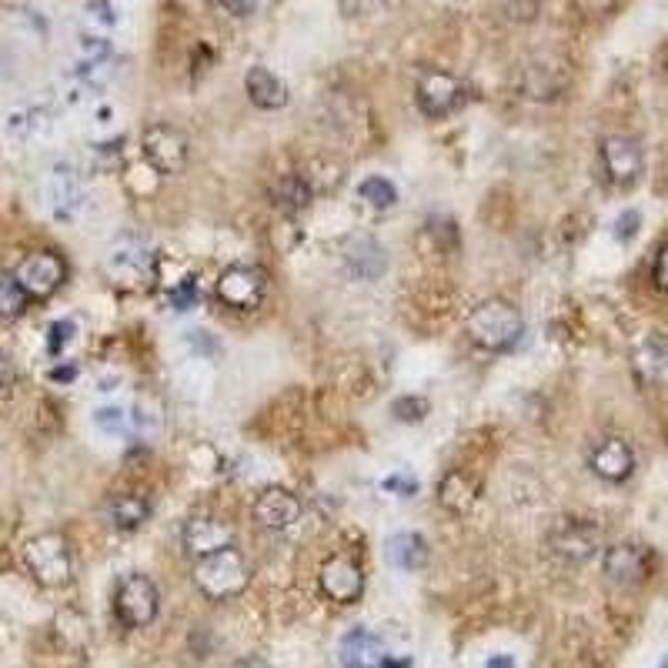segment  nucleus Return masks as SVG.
I'll return each mask as SVG.
<instances>
[{"instance_id":"1","label":"nucleus","mask_w":668,"mask_h":668,"mask_svg":"<svg viewBox=\"0 0 668 668\" xmlns=\"http://www.w3.org/2000/svg\"><path fill=\"white\" fill-rule=\"evenodd\" d=\"M194 584L208 599L227 602V599H234V595H241L247 589V561L234 548L204 555L194 565Z\"/></svg>"},{"instance_id":"2","label":"nucleus","mask_w":668,"mask_h":668,"mask_svg":"<svg viewBox=\"0 0 668 668\" xmlns=\"http://www.w3.org/2000/svg\"><path fill=\"white\" fill-rule=\"evenodd\" d=\"M522 314L505 301H485L468 318V334L491 352H505L522 338Z\"/></svg>"},{"instance_id":"3","label":"nucleus","mask_w":668,"mask_h":668,"mask_svg":"<svg viewBox=\"0 0 668 668\" xmlns=\"http://www.w3.org/2000/svg\"><path fill=\"white\" fill-rule=\"evenodd\" d=\"M24 561H27L31 575L41 584H47V589H60V584L70 581V548L54 532L31 538L27 548H24Z\"/></svg>"},{"instance_id":"4","label":"nucleus","mask_w":668,"mask_h":668,"mask_svg":"<svg viewBox=\"0 0 668 668\" xmlns=\"http://www.w3.org/2000/svg\"><path fill=\"white\" fill-rule=\"evenodd\" d=\"M157 609H160V592L147 575H127L118 584L114 612L124 625H131V628L151 625L157 619Z\"/></svg>"},{"instance_id":"5","label":"nucleus","mask_w":668,"mask_h":668,"mask_svg":"<svg viewBox=\"0 0 668 668\" xmlns=\"http://www.w3.org/2000/svg\"><path fill=\"white\" fill-rule=\"evenodd\" d=\"M108 275L121 288H137L154 275V250L141 237H121L108 255Z\"/></svg>"},{"instance_id":"6","label":"nucleus","mask_w":668,"mask_h":668,"mask_svg":"<svg viewBox=\"0 0 668 668\" xmlns=\"http://www.w3.org/2000/svg\"><path fill=\"white\" fill-rule=\"evenodd\" d=\"M144 157L154 167L157 175H178L181 167L188 164V141L181 131L167 127V124H154L144 131Z\"/></svg>"},{"instance_id":"7","label":"nucleus","mask_w":668,"mask_h":668,"mask_svg":"<svg viewBox=\"0 0 668 668\" xmlns=\"http://www.w3.org/2000/svg\"><path fill=\"white\" fill-rule=\"evenodd\" d=\"M465 101V88L455 74L445 70H425L422 80H417V104L428 118H445L455 108H461Z\"/></svg>"},{"instance_id":"8","label":"nucleus","mask_w":668,"mask_h":668,"mask_svg":"<svg viewBox=\"0 0 668 668\" xmlns=\"http://www.w3.org/2000/svg\"><path fill=\"white\" fill-rule=\"evenodd\" d=\"M321 589L331 602H338V605H352L361 599L365 592V575L361 568L345 558V555H334L321 565Z\"/></svg>"},{"instance_id":"9","label":"nucleus","mask_w":668,"mask_h":668,"mask_svg":"<svg viewBox=\"0 0 668 668\" xmlns=\"http://www.w3.org/2000/svg\"><path fill=\"white\" fill-rule=\"evenodd\" d=\"M14 278L21 281L27 298H51L64 281V261L57 255H51V250H37V255L21 261Z\"/></svg>"},{"instance_id":"10","label":"nucleus","mask_w":668,"mask_h":668,"mask_svg":"<svg viewBox=\"0 0 668 668\" xmlns=\"http://www.w3.org/2000/svg\"><path fill=\"white\" fill-rule=\"evenodd\" d=\"M602 160H605V171L615 185H632L642 175V144L628 134H609L602 141Z\"/></svg>"},{"instance_id":"11","label":"nucleus","mask_w":668,"mask_h":668,"mask_svg":"<svg viewBox=\"0 0 668 668\" xmlns=\"http://www.w3.org/2000/svg\"><path fill=\"white\" fill-rule=\"evenodd\" d=\"M602 548V532L589 522H561L552 532V552L565 561H589Z\"/></svg>"},{"instance_id":"12","label":"nucleus","mask_w":668,"mask_h":668,"mask_svg":"<svg viewBox=\"0 0 668 668\" xmlns=\"http://www.w3.org/2000/svg\"><path fill=\"white\" fill-rule=\"evenodd\" d=\"M44 201L57 221L77 218V211L84 204V185H80L77 171H70V167H54L44 181Z\"/></svg>"},{"instance_id":"13","label":"nucleus","mask_w":668,"mask_h":668,"mask_svg":"<svg viewBox=\"0 0 668 668\" xmlns=\"http://www.w3.org/2000/svg\"><path fill=\"white\" fill-rule=\"evenodd\" d=\"M218 298L231 308H258V301L265 298V275L258 268H227L218 281Z\"/></svg>"},{"instance_id":"14","label":"nucleus","mask_w":668,"mask_h":668,"mask_svg":"<svg viewBox=\"0 0 668 668\" xmlns=\"http://www.w3.org/2000/svg\"><path fill=\"white\" fill-rule=\"evenodd\" d=\"M338 661H342V668H388L391 652L378 635H371L365 628H355V632H348L342 638Z\"/></svg>"},{"instance_id":"15","label":"nucleus","mask_w":668,"mask_h":668,"mask_svg":"<svg viewBox=\"0 0 668 668\" xmlns=\"http://www.w3.org/2000/svg\"><path fill=\"white\" fill-rule=\"evenodd\" d=\"M234 545V532L227 522L214 519V515H194L188 525H185V548L194 555V558H204V555H214V552H224Z\"/></svg>"},{"instance_id":"16","label":"nucleus","mask_w":668,"mask_h":668,"mask_svg":"<svg viewBox=\"0 0 668 668\" xmlns=\"http://www.w3.org/2000/svg\"><path fill=\"white\" fill-rule=\"evenodd\" d=\"M301 515V501L288 488H268L255 501V522L265 528H291Z\"/></svg>"},{"instance_id":"17","label":"nucleus","mask_w":668,"mask_h":668,"mask_svg":"<svg viewBox=\"0 0 668 668\" xmlns=\"http://www.w3.org/2000/svg\"><path fill=\"white\" fill-rule=\"evenodd\" d=\"M605 575L615 584H638L648 575V552L642 545H612L605 552Z\"/></svg>"},{"instance_id":"18","label":"nucleus","mask_w":668,"mask_h":668,"mask_svg":"<svg viewBox=\"0 0 668 668\" xmlns=\"http://www.w3.org/2000/svg\"><path fill=\"white\" fill-rule=\"evenodd\" d=\"M342 255H345V265L358 275V278H381L388 258H385V247L368 237V234H358V237H348L342 244Z\"/></svg>"},{"instance_id":"19","label":"nucleus","mask_w":668,"mask_h":668,"mask_svg":"<svg viewBox=\"0 0 668 668\" xmlns=\"http://www.w3.org/2000/svg\"><path fill=\"white\" fill-rule=\"evenodd\" d=\"M635 468V455L622 438H605L592 448V471L605 481H625Z\"/></svg>"},{"instance_id":"20","label":"nucleus","mask_w":668,"mask_h":668,"mask_svg":"<svg viewBox=\"0 0 668 668\" xmlns=\"http://www.w3.org/2000/svg\"><path fill=\"white\" fill-rule=\"evenodd\" d=\"M244 88H247L250 101H255L258 108H265V111H278V108L288 104V88L268 67H250L247 77H244Z\"/></svg>"},{"instance_id":"21","label":"nucleus","mask_w":668,"mask_h":668,"mask_svg":"<svg viewBox=\"0 0 668 668\" xmlns=\"http://www.w3.org/2000/svg\"><path fill=\"white\" fill-rule=\"evenodd\" d=\"M568 84L565 64H532L522 77V88L528 98H555Z\"/></svg>"},{"instance_id":"22","label":"nucleus","mask_w":668,"mask_h":668,"mask_svg":"<svg viewBox=\"0 0 668 668\" xmlns=\"http://www.w3.org/2000/svg\"><path fill=\"white\" fill-rule=\"evenodd\" d=\"M428 558V548H425V538L414 535V532H398L388 538V561L401 571H414L422 568Z\"/></svg>"},{"instance_id":"23","label":"nucleus","mask_w":668,"mask_h":668,"mask_svg":"<svg viewBox=\"0 0 668 668\" xmlns=\"http://www.w3.org/2000/svg\"><path fill=\"white\" fill-rule=\"evenodd\" d=\"M271 201H275L285 214H298V211L308 208L311 188H308V181L298 178V175H281V178L271 185Z\"/></svg>"},{"instance_id":"24","label":"nucleus","mask_w":668,"mask_h":668,"mask_svg":"<svg viewBox=\"0 0 668 668\" xmlns=\"http://www.w3.org/2000/svg\"><path fill=\"white\" fill-rule=\"evenodd\" d=\"M111 522L118 525V528H137V525H144V519H147V501L144 498H137V494H118L114 501H111Z\"/></svg>"},{"instance_id":"25","label":"nucleus","mask_w":668,"mask_h":668,"mask_svg":"<svg viewBox=\"0 0 668 668\" xmlns=\"http://www.w3.org/2000/svg\"><path fill=\"white\" fill-rule=\"evenodd\" d=\"M27 308V291L8 271H0V318H18Z\"/></svg>"},{"instance_id":"26","label":"nucleus","mask_w":668,"mask_h":668,"mask_svg":"<svg viewBox=\"0 0 668 668\" xmlns=\"http://www.w3.org/2000/svg\"><path fill=\"white\" fill-rule=\"evenodd\" d=\"M358 198L371 208H391L398 201V191L388 178H365L358 185Z\"/></svg>"},{"instance_id":"27","label":"nucleus","mask_w":668,"mask_h":668,"mask_svg":"<svg viewBox=\"0 0 668 668\" xmlns=\"http://www.w3.org/2000/svg\"><path fill=\"white\" fill-rule=\"evenodd\" d=\"M635 358H638V371H642L645 378H665V375H668V348H665V345L648 342V345L638 348Z\"/></svg>"},{"instance_id":"28","label":"nucleus","mask_w":668,"mask_h":668,"mask_svg":"<svg viewBox=\"0 0 668 668\" xmlns=\"http://www.w3.org/2000/svg\"><path fill=\"white\" fill-rule=\"evenodd\" d=\"M94 425H98V432L121 438V435L131 432V411H124V408H98L94 411Z\"/></svg>"},{"instance_id":"29","label":"nucleus","mask_w":668,"mask_h":668,"mask_svg":"<svg viewBox=\"0 0 668 668\" xmlns=\"http://www.w3.org/2000/svg\"><path fill=\"white\" fill-rule=\"evenodd\" d=\"M51 127V118L44 111H14L11 121H8V131L18 134V137H31V134H41Z\"/></svg>"},{"instance_id":"30","label":"nucleus","mask_w":668,"mask_h":668,"mask_svg":"<svg viewBox=\"0 0 668 668\" xmlns=\"http://www.w3.org/2000/svg\"><path fill=\"white\" fill-rule=\"evenodd\" d=\"M471 501H475L471 485H465L461 475H452V478L442 485V505H448V509H455V512H465Z\"/></svg>"},{"instance_id":"31","label":"nucleus","mask_w":668,"mask_h":668,"mask_svg":"<svg viewBox=\"0 0 668 668\" xmlns=\"http://www.w3.org/2000/svg\"><path fill=\"white\" fill-rule=\"evenodd\" d=\"M157 425H160V417H157L154 404L141 401V404H137V408L131 411V428H137L141 435H151V432H157Z\"/></svg>"},{"instance_id":"32","label":"nucleus","mask_w":668,"mask_h":668,"mask_svg":"<svg viewBox=\"0 0 668 668\" xmlns=\"http://www.w3.org/2000/svg\"><path fill=\"white\" fill-rule=\"evenodd\" d=\"M615 4L619 0H571V8L584 18H605L615 11Z\"/></svg>"},{"instance_id":"33","label":"nucleus","mask_w":668,"mask_h":668,"mask_svg":"<svg viewBox=\"0 0 668 668\" xmlns=\"http://www.w3.org/2000/svg\"><path fill=\"white\" fill-rule=\"evenodd\" d=\"M74 338V324L70 321H57L54 327H51V352L57 355L60 348H64V342H70Z\"/></svg>"},{"instance_id":"34","label":"nucleus","mask_w":668,"mask_h":668,"mask_svg":"<svg viewBox=\"0 0 668 668\" xmlns=\"http://www.w3.org/2000/svg\"><path fill=\"white\" fill-rule=\"evenodd\" d=\"M194 304H198V291H194V285H191V281H181L178 291H175V308H178V311H191Z\"/></svg>"},{"instance_id":"35","label":"nucleus","mask_w":668,"mask_h":668,"mask_svg":"<svg viewBox=\"0 0 668 668\" xmlns=\"http://www.w3.org/2000/svg\"><path fill=\"white\" fill-rule=\"evenodd\" d=\"M11 388H14V365H11V358L0 355V398L11 394Z\"/></svg>"},{"instance_id":"36","label":"nucleus","mask_w":668,"mask_h":668,"mask_svg":"<svg viewBox=\"0 0 668 668\" xmlns=\"http://www.w3.org/2000/svg\"><path fill=\"white\" fill-rule=\"evenodd\" d=\"M635 231H638V214H635V211H625V214L615 221V234L625 241V237H632Z\"/></svg>"},{"instance_id":"37","label":"nucleus","mask_w":668,"mask_h":668,"mask_svg":"<svg viewBox=\"0 0 668 668\" xmlns=\"http://www.w3.org/2000/svg\"><path fill=\"white\" fill-rule=\"evenodd\" d=\"M385 488H388V491H394L398 498H408V494L414 491V481H411L408 475H391V478L385 481Z\"/></svg>"},{"instance_id":"38","label":"nucleus","mask_w":668,"mask_h":668,"mask_svg":"<svg viewBox=\"0 0 668 668\" xmlns=\"http://www.w3.org/2000/svg\"><path fill=\"white\" fill-rule=\"evenodd\" d=\"M655 281L661 291H668V247H661V255L655 261Z\"/></svg>"},{"instance_id":"39","label":"nucleus","mask_w":668,"mask_h":668,"mask_svg":"<svg viewBox=\"0 0 668 668\" xmlns=\"http://www.w3.org/2000/svg\"><path fill=\"white\" fill-rule=\"evenodd\" d=\"M485 668H515V658L512 655H491Z\"/></svg>"},{"instance_id":"40","label":"nucleus","mask_w":668,"mask_h":668,"mask_svg":"<svg viewBox=\"0 0 668 668\" xmlns=\"http://www.w3.org/2000/svg\"><path fill=\"white\" fill-rule=\"evenodd\" d=\"M231 668H271L265 658H241V661H234Z\"/></svg>"},{"instance_id":"41","label":"nucleus","mask_w":668,"mask_h":668,"mask_svg":"<svg viewBox=\"0 0 668 668\" xmlns=\"http://www.w3.org/2000/svg\"><path fill=\"white\" fill-rule=\"evenodd\" d=\"M658 668H668V658H661V665Z\"/></svg>"},{"instance_id":"42","label":"nucleus","mask_w":668,"mask_h":668,"mask_svg":"<svg viewBox=\"0 0 668 668\" xmlns=\"http://www.w3.org/2000/svg\"><path fill=\"white\" fill-rule=\"evenodd\" d=\"M388 668H394V665H388Z\"/></svg>"}]
</instances>
